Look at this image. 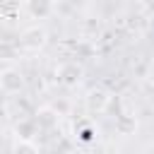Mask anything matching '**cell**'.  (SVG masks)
I'll return each instance as SVG.
<instances>
[{
    "label": "cell",
    "mask_w": 154,
    "mask_h": 154,
    "mask_svg": "<svg viewBox=\"0 0 154 154\" xmlns=\"http://www.w3.org/2000/svg\"><path fill=\"white\" fill-rule=\"evenodd\" d=\"M22 53H41L48 43V31L41 26V24H31V26H24L19 31V38H17Z\"/></svg>",
    "instance_id": "obj_1"
},
{
    "label": "cell",
    "mask_w": 154,
    "mask_h": 154,
    "mask_svg": "<svg viewBox=\"0 0 154 154\" xmlns=\"http://www.w3.org/2000/svg\"><path fill=\"white\" fill-rule=\"evenodd\" d=\"M113 103V94L106 89V87H91L87 94H84V108L91 113V116H101L111 108Z\"/></svg>",
    "instance_id": "obj_2"
},
{
    "label": "cell",
    "mask_w": 154,
    "mask_h": 154,
    "mask_svg": "<svg viewBox=\"0 0 154 154\" xmlns=\"http://www.w3.org/2000/svg\"><path fill=\"white\" fill-rule=\"evenodd\" d=\"M55 77H58V82H60L65 89H75V87H79L82 79H84V67H82L77 60H67V63H60V65H58Z\"/></svg>",
    "instance_id": "obj_3"
},
{
    "label": "cell",
    "mask_w": 154,
    "mask_h": 154,
    "mask_svg": "<svg viewBox=\"0 0 154 154\" xmlns=\"http://www.w3.org/2000/svg\"><path fill=\"white\" fill-rule=\"evenodd\" d=\"M24 87H26V79H24V72L19 67L5 65L0 70V89L5 94H10V96L12 94H19V91H24Z\"/></svg>",
    "instance_id": "obj_4"
},
{
    "label": "cell",
    "mask_w": 154,
    "mask_h": 154,
    "mask_svg": "<svg viewBox=\"0 0 154 154\" xmlns=\"http://www.w3.org/2000/svg\"><path fill=\"white\" fill-rule=\"evenodd\" d=\"M34 120L38 125V130H55L60 125V113L53 108V106H38L36 113H34Z\"/></svg>",
    "instance_id": "obj_5"
},
{
    "label": "cell",
    "mask_w": 154,
    "mask_h": 154,
    "mask_svg": "<svg viewBox=\"0 0 154 154\" xmlns=\"http://www.w3.org/2000/svg\"><path fill=\"white\" fill-rule=\"evenodd\" d=\"M24 12V0H0V22L14 24Z\"/></svg>",
    "instance_id": "obj_6"
},
{
    "label": "cell",
    "mask_w": 154,
    "mask_h": 154,
    "mask_svg": "<svg viewBox=\"0 0 154 154\" xmlns=\"http://www.w3.org/2000/svg\"><path fill=\"white\" fill-rule=\"evenodd\" d=\"M24 10L34 19H48L55 10V2L53 0H24Z\"/></svg>",
    "instance_id": "obj_7"
},
{
    "label": "cell",
    "mask_w": 154,
    "mask_h": 154,
    "mask_svg": "<svg viewBox=\"0 0 154 154\" xmlns=\"http://www.w3.org/2000/svg\"><path fill=\"white\" fill-rule=\"evenodd\" d=\"M22 58V48L17 41H0V63L2 65H14Z\"/></svg>",
    "instance_id": "obj_8"
},
{
    "label": "cell",
    "mask_w": 154,
    "mask_h": 154,
    "mask_svg": "<svg viewBox=\"0 0 154 154\" xmlns=\"http://www.w3.org/2000/svg\"><path fill=\"white\" fill-rule=\"evenodd\" d=\"M38 135V125L34 118H22L14 125V140H36Z\"/></svg>",
    "instance_id": "obj_9"
},
{
    "label": "cell",
    "mask_w": 154,
    "mask_h": 154,
    "mask_svg": "<svg viewBox=\"0 0 154 154\" xmlns=\"http://www.w3.org/2000/svg\"><path fill=\"white\" fill-rule=\"evenodd\" d=\"M116 130H118V135H125V137L135 135V130H137V118H135L132 113L118 116V118H116Z\"/></svg>",
    "instance_id": "obj_10"
},
{
    "label": "cell",
    "mask_w": 154,
    "mask_h": 154,
    "mask_svg": "<svg viewBox=\"0 0 154 154\" xmlns=\"http://www.w3.org/2000/svg\"><path fill=\"white\" fill-rule=\"evenodd\" d=\"M38 142L36 140H14L12 142V152H19V154H38Z\"/></svg>",
    "instance_id": "obj_11"
}]
</instances>
